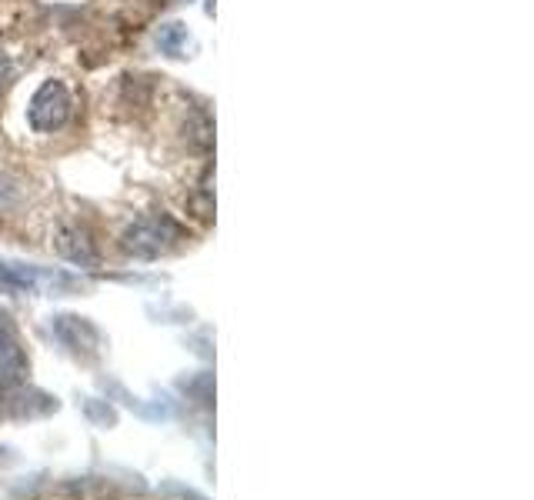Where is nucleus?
Returning a JSON list of instances; mask_svg holds the SVG:
<instances>
[{
	"instance_id": "nucleus-1",
	"label": "nucleus",
	"mask_w": 534,
	"mask_h": 500,
	"mask_svg": "<svg viewBox=\"0 0 534 500\" xmlns=\"http://www.w3.org/2000/svg\"><path fill=\"white\" fill-rule=\"evenodd\" d=\"M177 237H181V227H177L171 217H144L127 230L124 247H127V254H134V257H157V254H164V250L171 247V240Z\"/></svg>"
},
{
	"instance_id": "nucleus-2",
	"label": "nucleus",
	"mask_w": 534,
	"mask_h": 500,
	"mask_svg": "<svg viewBox=\"0 0 534 500\" xmlns=\"http://www.w3.org/2000/svg\"><path fill=\"white\" fill-rule=\"evenodd\" d=\"M71 90H67L61 80H47V84H41V90L34 94L31 100V124L37 130H57L67 124V117H71Z\"/></svg>"
},
{
	"instance_id": "nucleus-3",
	"label": "nucleus",
	"mask_w": 534,
	"mask_h": 500,
	"mask_svg": "<svg viewBox=\"0 0 534 500\" xmlns=\"http://www.w3.org/2000/svg\"><path fill=\"white\" fill-rule=\"evenodd\" d=\"M27 374V360L21 350V340L14 337L11 324L0 317V384H14Z\"/></svg>"
},
{
	"instance_id": "nucleus-4",
	"label": "nucleus",
	"mask_w": 534,
	"mask_h": 500,
	"mask_svg": "<svg viewBox=\"0 0 534 500\" xmlns=\"http://www.w3.org/2000/svg\"><path fill=\"white\" fill-rule=\"evenodd\" d=\"M54 334L61 337L71 350H87V354H94L97 350V330L81 317H57Z\"/></svg>"
},
{
	"instance_id": "nucleus-5",
	"label": "nucleus",
	"mask_w": 534,
	"mask_h": 500,
	"mask_svg": "<svg viewBox=\"0 0 534 500\" xmlns=\"http://www.w3.org/2000/svg\"><path fill=\"white\" fill-rule=\"evenodd\" d=\"M54 247H57V254L67 257L71 264H81V267H91L97 254H94V247H91V240H87L81 230L77 227H64L61 234H57L54 240Z\"/></svg>"
},
{
	"instance_id": "nucleus-6",
	"label": "nucleus",
	"mask_w": 534,
	"mask_h": 500,
	"mask_svg": "<svg viewBox=\"0 0 534 500\" xmlns=\"http://www.w3.org/2000/svg\"><path fill=\"white\" fill-rule=\"evenodd\" d=\"M37 280H41V274H34V270L0 264V290H31Z\"/></svg>"
},
{
	"instance_id": "nucleus-7",
	"label": "nucleus",
	"mask_w": 534,
	"mask_h": 500,
	"mask_svg": "<svg viewBox=\"0 0 534 500\" xmlns=\"http://www.w3.org/2000/svg\"><path fill=\"white\" fill-rule=\"evenodd\" d=\"M187 30L181 24H167L161 27V34H157V44H161V50H167L171 57H184V50H187Z\"/></svg>"
}]
</instances>
